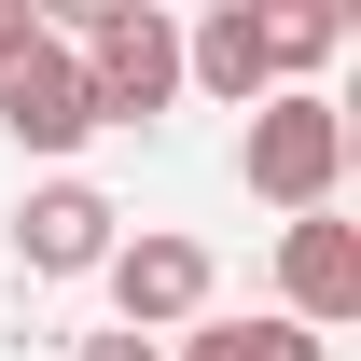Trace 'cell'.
Listing matches in <instances>:
<instances>
[{"instance_id": "cell-1", "label": "cell", "mask_w": 361, "mask_h": 361, "mask_svg": "<svg viewBox=\"0 0 361 361\" xmlns=\"http://www.w3.org/2000/svg\"><path fill=\"white\" fill-rule=\"evenodd\" d=\"M70 70H84V111L97 126H153L180 97V14H153V0H70Z\"/></svg>"}, {"instance_id": "cell-2", "label": "cell", "mask_w": 361, "mask_h": 361, "mask_svg": "<svg viewBox=\"0 0 361 361\" xmlns=\"http://www.w3.org/2000/svg\"><path fill=\"white\" fill-rule=\"evenodd\" d=\"M236 180L264 195V209H334V180H348V111L319 84H278V97H250V139H236Z\"/></svg>"}, {"instance_id": "cell-3", "label": "cell", "mask_w": 361, "mask_h": 361, "mask_svg": "<svg viewBox=\"0 0 361 361\" xmlns=\"http://www.w3.org/2000/svg\"><path fill=\"white\" fill-rule=\"evenodd\" d=\"M111 334H153V348H167L180 319H209V250H195V236H111Z\"/></svg>"}, {"instance_id": "cell-4", "label": "cell", "mask_w": 361, "mask_h": 361, "mask_svg": "<svg viewBox=\"0 0 361 361\" xmlns=\"http://www.w3.org/2000/svg\"><path fill=\"white\" fill-rule=\"evenodd\" d=\"M278 319L292 334H348L361 319V223H334V209L278 223Z\"/></svg>"}, {"instance_id": "cell-5", "label": "cell", "mask_w": 361, "mask_h": 361, "mask_svg": "<svg viewBox=\"0 0 361 361\" xmlns=\"http://www.w3.org/2000/svg\"><path fill=\"white\" fill-rule=\"evenodd\" d=\"M0 126H14V153H84L97 111H84V70H70V42H28V56H0Z\"/></svg>"}, {"instance_id": "cell-6", "label": "cell", "mask_w": 361, "mask_h": 361, "mask_svg": "<svg viewBox=\"0 0 361 361\" xmlns=\"http://www.w3.org/2000/svg\"><path fill=\"white\" fill-rule=\"evenodd\" d=\"M111 236H126V209H111L97 180H42V195L14 209V264H28V278H97Z\"/></svg>"}, {"instance_id": "cell-7", "label": "cell", "mask_w": 361, "mask_h": 361, "mask_svg": "<svg viewBox=\"0 0 361 361\" xmlns=\"http://www.w3.org/2000/svg\"><path fill=\"white\" fill-rule=\"evenodd\" d=\"M180 84H209L223 111L278 97V70H264V0H209V14L180 28Z\"/></svg>"}, {"instance_id": "cell-8", "label": "cell", "mask_w": 361, "mask_h": 361, "mask_svg": "<svg viewBox=\"0 0 361 361\" xmlns=\"http://www.w3.org/2000/svg\"><path fill=\"white\" fill-rule=\"evenodd\" d=\"M334 42H348V14H334V0H264V70H278V84H319Z\"/></svg>"}, {"instance_id": "cell-9", "label": "cell", "mask_w": 361, "mask_h": 361, "mask_svg": "<svg viewBox=\"0 0 361 361\" xmlns=\"http://www.w3.org/2000/svg\"><path fill=\"white\" fill-rule=\"evenodd\" d=\"M167 361H334L319 334H292V319H180Z\"/></svg>"}, {"instance_id": "cell-10", "label": "cell", "mask_w": 361, "mask_h": 361, "mask_svg": "<svg viewBox=\"0 0 361 361\" xmlns=\"http://www.w3.org/2000/svg\"><path fill=\"white\" fill-rule=\"evenodd\" d=\"M70 361H167V348H153V334H84Z\"/></svg>"}, {"instance_id": "cell-11", "label": "cell", "mask_w": 361, "mask_h": 361, "mask_svg": "<svg viewBox=\"0 0 361 361\" xmlns=\"http://www.w3.org/2000/svg\"><path fill=\"white\" fill-rule=\"evenodd\" d=\"M42 42V14H28V0H0V56H28Z\"/></svg>"}]
</instances>
